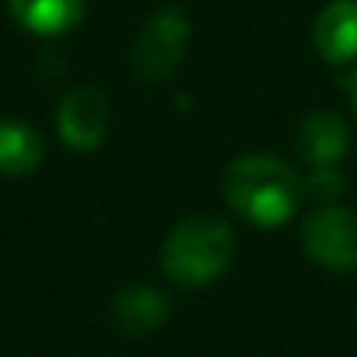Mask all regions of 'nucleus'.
<instances>
[{
	"label": "nucleus",
	"mask_w": 357,
	"mask_h": 357,
	"mask_svg": "<svg viewBox=\"0 0 357 357\" xmlns=\"http://www.w3.org/2000/svg\"><path fill=\"white\" fill-rule=\"evenodd\" d=\"M301 249L312 263L333 273L357 270V214L336 204H322L301 225Z\"/></svg>",
	"instance_id": "nucleus-4"
},
{
	"label": "nucleus",
	"mask_w": 357,
	"mask_h": 357,
	"mask_svg": "<svg viewBox=\"0 0 357 357\" xmlns=\"http://www.w3.org/2000/svg\"><path fill=\"white\" fill-rule=\"evenodd\" d=\"M193 25L190 15L183 8H158L133 36L130 43V67L140 81L154 84V81H168L178 63L186 60V46H190Z\"/></svg>",
	"instance_id": "nucleus-3"
},
{
	"label": "nucleus",
	"mask_w": 357,
	"mask_h": 357,
	"mask_svg": "<svg viewBox=\"0 0 357 357\" xmlns=\"http://www.w3.org/2000/svg\"><path fill=\"white\" fill-rule=\"evenodd\" d=\"M8 11L25 32L53 39L81 25L84 0H8Z\"/></svg>",
	"instance_id": "nucleus-8"
},
{
	"label": "nucleus",
	"mask_w": 357,
	"mask_h": 357,
	"mask_svg": "<svg viewBox=\"0 0 357 357\" xmlns=\"http://www.w3.org/2000/svg\"><path fill=\"white\" fill-rule=\"evenodd\" d=\"M225 200L256 228H280L298 218L305 178L273 154H242L225 168Z\"/></svg>",
	"instance_id": "nucleus-1"
},
{
	"label": "nucleus",
	"mask_w": 357,
	"mask_h": 357,
	"mask_svg": "<svg viewBox=\"0 0 357 357\" xmlns=\"http://www.w3.org/2000/svg\"><path fill=\"white\" fill-rule=\"evenodd\" d=\"M350 151V126L343 123V116L329 112V109H315L301 119L298 126V154L312 165H340Z\"/></svg>",
	"instance_id": "nucleus-7"
},
{
	"label": "nucleus",
	"mask_w": 357,
	"mask_h": 357,
	"mask_svg": "<svg viewBox=\"0 0 357 357\" xmlns=\"http://www.w3.org/2000/svg\"><path fill=\"white\" fill-rule=\"evenodd\" d=\"M343 88H347V98H350V105L357 109V70H354V74L343 81Z\"/></svg>",
	"instance_id": "nucleus-12"
},
{
	"label": "nucleus",
	"mask_w": 357,
	"mask_h": 357,
	"mask_svg": "<svg viewBox=\"0 0 357 357\" xmlns=\"http://www.w3.org/2000/svg\"><path fill=\"white\" fill-rule=\"evenodd\" d=\"M46 140L32 123L0 119V175H29L43 165Z\"/></svg>",
	"instance_id": "nucleus-10"
},
{
	"label": "nucleus",
	"mask_w": 357,
	"mask_h": 357,
	"mask_svg": "<svg viewBox=\"0 0 357 357\" xmlns=\"http://www.w3.org/2000/svg\"><path fill=\"white\" fill-rule=\"evenodd\" d=\"M235 231L211 214L183 218L161 245V270L178 287H207L221 280L235 259Z\"/></svg>",
	"instance_id": "nucleus-2"
},
{
	"label": "nucleus",
	"mask_w": 357,
	"mask_h": 357,
	"mask_svg": "<svg viewBox=\"0 0 357 357\" xmlns=\"http://www.w3.org/2000/svg\"><path fill=\"white\" fill-rule=\"evenodd\" d=\"M347 193V178L340 172V165H322V168H312L308 178H305V197H315V200H336Z\"/></svg>",
	"instance_id": "nucleus-11"
},
{
	"label": "nucleus",
	"mask_w": 357,
	"mask_h": 357,
	"mask_svg": "<svg viewBox=\"0 0 357 357\" xmlns=\"http://www.w3.org/2000/svg\"><path fill=\"white\" fill-rule=\"evenodd\" d=\"M56 133L74 151H95L109 133V98L95 84L70 88L56 109Z\"/></svg>",
	"instance_id": "nucleus-5"
},
{
	"label": "nucleus",
	"mask_w": 357,
	"mask_h": 357,
	"mask_svg": "<svg viewBox=\"0 0 357 357\" xmlns=\"http://www.w3.org/2000/svg\"><path fill=\"white\" fill-rule=\"evenodd\" d=\"M168 312H172L168 298L161 291H154V287H144V284L123 287L116 294V301H112V319H116V326L126 336H147V333H154L158 326H165Z\"/></svg>",
	"instance_id": "nucleus-9"
},
{
	"label": "nucleus",
	"mask_w": 357,
	"mask_h": 357,
	"mask_svg": "<svg viewBox=\"0 0 357 357\" xmlns=\"http://www.w3.org/2000/svg\"><path fill=\"white\" fill-rule=\"evenodd\" d=\"M319 56L333 67L357 60V0H329L312 25Z\"/></svg>",
	"instance_id": "nucleus-6"
}]
</instances>
